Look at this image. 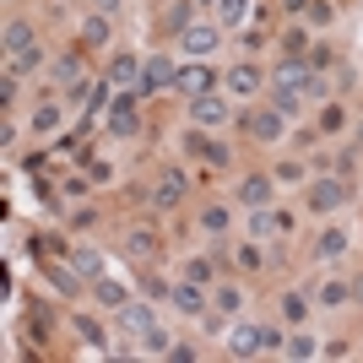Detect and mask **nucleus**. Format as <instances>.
<instances>
[{
	"label": "nucleus",
	"instance_id": "ddd939ff",
	"mask_svg": "<svg viewBox=\"0 0 363 363\" xmlns=\"http://www.w3.org/2000/svg\"><path fill=\"white\" fill-rule=\"evenodd\" d=\"M228 87H233V93H239V98H249V93H255V87H261V76H255V71H249V65H233V71H228Z\"/></svg>",
	"mask_w": 363,
	"mask_h": 363
},
{
	"label": "nucleus",
	"instance_id": "c756f323",
	"mask_svg": "<svg viewBox=\"0 0 363 363\" xmlns=\"http://www.w3.org/2000/svg\"><path fill=\"white\" fill-rule=\"evenodd\" d=\"M287 6H293V11H303V6H309V0H287Z\"/></svg>",
	"mask_w": 363,
	"mask_h": 363
},
{
	"label": "nucleus",
	"instance_id": "4be33fe9",
	"mask_svg": "<svg viewBox=\"0 0 363 363\" xmlns=\"http://www.w3.org/2000/svg\"><path fill=\"white\" fill-rule=\"evenodd\" d=\"M239 299H244L239 287H222V293H217V309H228V315H233V309H239Z\"/></svg>",
	"mask_w": 363,
	"mask_h": 363
},
{
	"label": "nucleus",
	"instance_id": "1a4fd4ad",
	"mask_svg": "<svg viewBox=\"0 0 363 363\" xmlns=\"http://www.w3.org/2000/svg\"><path fill=\"white\" fill-rule=\"evenodd\" d=\"M228 352H233V358H249V352H261V331H249V325H239V331L228 336Z\"/></svg>",
	"mask_w": 363,
	"mask_h": 363
},
{
	"label": "nucleus",
	"instance_id": "6ab92c4d",
	"mask_svg": "<svg viewBox=\"0 0 363 363\" xmlns=\"http://www.w3.org/2000/svg\"><path fill=\"white\" fill-rule=\"evenodd\" d=\"M217 17L228 22V27H233V22H244V17H249V0H222V6H217Z\"/></svg>",
	"mask_w": 363,
	"mask_h": 363
},
{
	"label": "nucleus",
	"instance_id": "c85d7f7f",
	"mask_svg": "<svg viewBox=\"0 0 363 363\" xmlns=\"http://www.w3.org/2000/svg\"><path fill=\"white\" fill-rule=\"evenodd\" d=\"M98 11H114V0H98Z\"/></svg>",
	"mask_w": 363,
	"mask_h": 363
},
{
	"label": "nucleus",
	"instance_id": "412c9836",
	"mask_svg": "<svg viewBox=\"0 0 363 363\" xmlns=\"http://www.w3.org/2000/svg\"><path fill=\"white\" fill-rule=\"evenodd\" d=\"M287 217H277V212H255V233H282Z\"/></svg>",
	"mask_w": 363,
	"mask_h": 363
},
{
	"label": "nucleus",
	"instance_id": "0eeeda50",
	"mask_svg": "<svg viewBox=\"0 0 363 363\" xmlns=\"http://www.w3.org/2000/svg\"><path fill=\"white\" fill-rule=\"evenodd\" d=\"M249 130H255V142H277V136H282V109H266V114H255V120H249Z\"/></svg>",
	"mask_w": 363,
	"mask_h": 363
},
{
	"label": "nucleus",
	"instance_id": "f8f14e48",
	"mask_svg": "<svg viewBox=\"0 0 363 363\" xmlns=\"http://www.w3.org/2000/svg\"><path fill=\"white\" fill-rule=\"evenodd\" d=\"M168 299H174V303H179V309H184V315H201V282H184V287H174V293H168Z\"/></svg>",
	"mask_w": 363,
	"mask_h": 363
},
{
	"label": "nucleus",
	"instance_id": "423d86ee",
	"mask_svg": "<svg viewBox=\"0 0 363 363\" xmlns=\"http://www.w3.org/2000/svg\"><path fill=\"white\" fill-rule=\"evenodd\" d=\"M120 320H125V331H136V336H152V331H158V320H152V309H146V303H125L120 309Z\"/></svg>",
	"mask_w": 363,
	"mask_h": 363
},
{
	"label": "nucleus",
	"instance_id": "aec40b11",
	"mask_svg": "<svg viewBox=\"0 0 363 363\" xmlns=\"http://www.w3.org/2000/svg\"><path fill=\"white\" fill-rule=\"evenodd\" d=\"M342 249H347V239L336 233V228H331V233H320V255H325V261H336Z\"/></svg>",
	"mask_w": 363,
	"mask_h": 363
},
{
	"label": "nucleus",
	"instance_id": "a878e982",
	"mask_svg": "<svg viewBox=\"0 0 363 363\" xmlns=\"http://www.w3.org/2000/svg\"><path fill=\"white\" fill-rule=\"evenodd\" d=\"M282 331H261V352H282Z\"/></svg>",
	"mask_w": 363,
	"mask_h": 363
},
{
	"label": "nucleus",
	"instance_id": "7ed1b4c3",
	"mask_svg": "<svg viewBox=\"0 0 363 363\" xmlns=\"http://www.w3.org/2000/svg\"><path fill=\"white\" fill-rule=\"evenodd\" d=\"M179 43L190 49V55H206V49H217V27H206V22H184Z\"/></svg>",
	"mask_w": 363,
	"mask_h": 363
},
{
	"label": "nucleus",
	"instance_id": "bb28decb",
	"mask_svg": "<svg viewBox=\"0 0 363 363\" xmlns=\"http://www.w3.org/2000/svg\"><path fill=\"white\" fill-rule=\"evenodd\" d=\"M201 222H206V228H212V233H222V228H228V212H222V206H217V212H206Z\"/></svg>",
	"mask_w": 363,
	"mask_h": 363
},
{
	"label": "nucleus",
	"instance_id": "393cba45",
	"mask_svg": "<svg viewBox=\"0 0 363 363\" xmlns=\"http://www.w3.org/2000/svg\"><path fill=\"white\" fill-rule=\"evenodd\" d=\"M103 33H109V27H103V17H93L87 27H81V39H87V43H103Z\"/></svg>",
	"mask_w": 363,
	"mask_h": 363
},
{
	"label": "nucleus",
	"instance_id": "dca6fc26",
	"mask_svg": "<svg viewBox=\"0 0 363 363\" xmlns=\"http://www.w3.org/2000/svg\"><path fill=\"white\" fill-rule=\"evenodd\" d=\"M98 303H109V309H125L130 299H125V287H120V282H109V277H98Z\"/></svg>",
	"mask_w": 363,
	"mask_h": 363
},
{
	"label": "nucleus",
	"instance_id": "f03ea898",
	"mask_svg": "<svg viewBox=\"0 0 363 363\" xmlns=\"http://www.w3.org/2000/svg\"><path fill=\"white\" fill-rule=\"evenodd\" d=\"M212 71H206V65H184V71H174V87H179V93H190V98H206V93H212Z\"/></svg>",
	"mask_w": 363,
	"mask_h": 363
},
{
	"label": "nucleus",
	"instance_id": "6e6552de",
	"mask_svg": "<svg viewBox=\"0 0 363 363\" xmlns=\"http://www.w3.org/2000/svg\"><path fill=\"white\" fill-rule=\"evenodd\" d=\"M6 49L22 55V65H27V60H33V33H27L22 22H11V27H6Z\"/></svg>",
	"mask_w": 363,
	"mask_h": 363
},
{
	"label": "nucleus",
	"instance_id": "cd10ccee",
	"mask_svg": "<svg viewBox=\"0 0 363 363\" xmlns=\"http://www.w3.org/2000/svg\"><path fill=\"white\" fill-rule=\"evenodd\" d=\"M320 303H347V287H342V282H331V287L320 293Z\"/></svg>",
	"mask_w": 363,
	"mask_h": 363
},
{
	"label": "nucleus",
	"instance_id": "20e7f679",
	"mask_svg": "<svg viewBox=\"0 0 363 363\" xmlns=\"http://www.w3.org/2000/svg\"><path fill=\"white\" fill-rule=\"evenodd\" d=\"M342 201H347L342 179H320L315 190H309V206H315V212H331V206H342Z\"/></svg>",
	"mask_w": 363,
	"mask_h": 363
},
{
	"label": "nucleus",
	"instance_id": "f3484780",
	"mask_svg": "<svg viewBox=\"0 0 363 363\" xmlns=\"http://www.w3.org/2000/svg\"><path fill=\"white\" fill-rule=\"evenodd\" d=\"M76 271L98 282V277H103V261H98V249H76Z\"/></svg>",
	"mask_w": 363,
	"mask_h": 363
},
{
	"label": "nucleus",
	"instance_id": "a211bd4d",
	"mask_svg": "<svg viewBox=\"0 0 363 363\" xmlns=\"http://www.w3.org/2000/svg\"><path fill=\"white\" fill-rule=\"evenodd\" d=\"M239 196H244L249 206H266V196H271V184H266V179H244V184H239Z\"/></svg>",
	"mask_w": 363,
	"mask_h": 363
},
{
	"label": "nucleus",
	"instance_id": "4468645a",
	"mask_svg": "<svg viewBox=\"0 0 363 363\" xmlns=\"http://www.w3.org/2000/svg\"><path fill=\"white\" fill-rule=\"evenodd\" d=\"M109 125H114V130H136V109H130V98L109 103Z\"/></svg>",
	"mask_w": 363,
	"mask_h": 363
},
{
	"label": "nucleus",
	"instance_id": "5701e85b",
	"mask_svg": "<svg viewBox=\"0 0 363 363\" xmlns=\"http://www.w3.org/2000/svg\"><path fill=\"white\" fill-rule=\"evenodd\" d=\"M60 125V109H39V120H33V130H55Z\"/></svg>",
	"mask_w": 363,
	"mask_h": 363
},
{
	"label": "nucleus",
	"instance_id": "9b49d317",
	"mask_svg": "<svg viewBox=\"0 0 363 363\" xmlns=\"http://www.w3.org/2000/svg\"><path fill=\"white\" fill-rule=\"evenodd\" d=\"M125 255H130V261H152V255H158V244H152V233H146V228H136V233L125 239Z\"/></svg>",
	"mask_w": 363,
	"mask_h": 363
},
{
	"label": "nucleus",
	"instance_id": "39448f33",
	"mask_svg": "<svg viewBox=\"0 0 363 363\" xmlns=\"http://www.w3.org/2000/svg\"><path fill=\"white\" fill-rule=\"evenodd\" d=\"M142 93H152V87H174V65L163 60V55H152V60L142 65V81H136Z\"/></svg>",
	"mask_w": 363,
	"mask_h": 363
},
{
	"label": "nucleus",
	"instance_id": "9d476101",
	"mask_svg": "<svg viewBox=\"0 0 363 363\" xmlns=\"http://www.w3.org/2000/svg\"><path fill=\"white\" fill-rule=\"evenodd\" d=\"M196 120H201V125H222V120H228V103L206 93V98H196Z\"/></svg>",
	"mask_w": 363,
	"mask_h": 363
},
{
	"label": "nucleus",
	"instance_id": "2eb2a0df",
	"mask_svg": "<svg viewBox=\"0 0 363 363\" xmlns=\"http://www.w3.org/2000/svg\"><path fill=\"white\" fill-rule=\"evenodd\" d=\"M109 76L125 87V81H136V76H142V60H136V55H120V60L109 65Z\"/></svg>",
	"mask_w": 363,
	"mask_h": 363
},
{
	"label": "nucleus",
	"instance_id": "f257e3e1",
	"mask_svg": "<svg viewBox=\"0 0 363 363\" xmlns=\"http://www.w3.org/2000/svg\"><path fill=\"white\" fill-rule=\"evenodd\" d=\"M179 201H184V174L168 168V174L158 179V190H152V212H174Z\"/></svg>",
	"mask_w": 363,
	"mask_h": 363
},
{
	"label": "nucleus",
	"instance_id": "b1692460",
	"mask_svg": "<svg viewBox=\"0 0 363 363\" xmlns=\"http://www.w3.org/2000/svg\"><path fill=\"white\" fill-rule=\"evenodd\" d=\"M287 352H293V358H315V342H309V336H293V342H287Z\"/></svg>",
	"mask_w": 363,
	"mask_h": 363
}]
</instances>
